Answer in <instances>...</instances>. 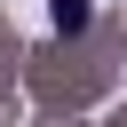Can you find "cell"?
Listing matches in <instances>:
<instances>
[{"instance_id":"obj_1","label":"cell","mask_w":127,"mask_h":127,"mask_svg":"<svg viewBox=\"0 0 127 127\" xmlns=\"http://www.w3.org/2000/svg\"><path fill=\"white\" fill-rule=\"evenodd\" d=\"M48 24H56L64 40H79V32H87V0H48Z\"/></svg>"}]
</instances>
